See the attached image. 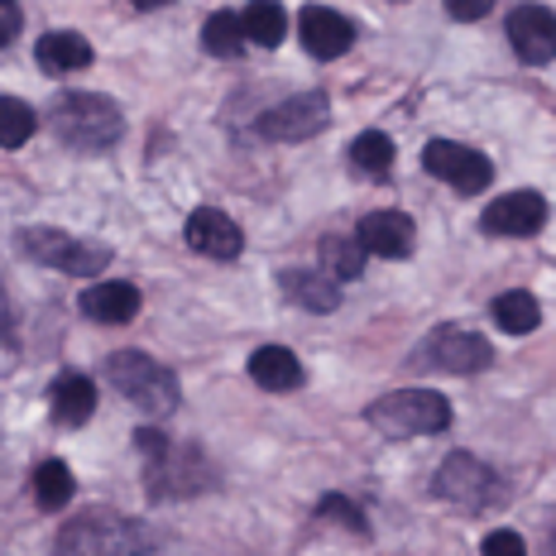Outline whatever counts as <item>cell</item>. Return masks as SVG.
I'll use <instances>...</instances> for the list:
<instances>
[{
  "label": "cell",
  "instance_id": "1",
  "mask_svg": "<svg viewBox=\"0 0 556 556\" xmlns=\"http://www.w3.org/2000/svg\"><path fill=\"white\" fill-rule=\"evenodd\" d=\"M53 556H154V542L130 518L111 514V508H91L58 532Z\"/></svg>",
  "mask_w": 556,
  "mask_h": 556
},
{
  "label": "cell",
  "instance_id": "2",
  "mask_svg": "<svg viewBox=\"0 0 556 556\" xmlns=\"http://www.w3.org/2000/svg\"><path fill=\"white\" fill-rule=\"evenodd\" d=\"M365 422L384 437H432L451 427V403L432 389H399L369 403Z\"/></svg>",
  "mask_w": 556,
  "mask_h": 556
},
{
  "label": "cell",
  "instance_id": "3",
  "mask_svg": "<svg viewBox=\"0 0 556 556\" xmlns=\"http://www.w3.org/2000/svg\"><path fill=\"white\" fill-rule=\"evenodd\" d=\"M125 121L115 111V101L97 97V91H67L53 101V135L73 149H111L121 139Z\"/></svg>",
  "mask_w": 556,
  "mask_h": 556
},
{
  "label": "cell",
  "instance_id": "4",
  "mask_svg": "<svg viewBox=\"0 0 556 556\" xmlns=\"http://www.w3.org/2000/svg\"><path fill=\"white\" fill-rule=\"evenodd\" d=\"M106 384H115L125 403H135L139 413L149 417H168L178 408V379H173V369H164L159 361H149V355L139 351H121L106 361Z\"/></svg>",
  "mask_w": 556,
  "mask_h": 556
},
{
  "label": "cell",
  "instance_id": "5",
  "mask_svg": "<svg viewBox=\"0 0 556 556\" xmlns=\"http://www.w3.org/2000/svg\"><path fill=\"white\" fill-rule=\"evenodd\" d=\"M20 250H25L34 264H43V269H63V274H77V278H91L111 264L106 245H91V240H77V236L53 230V226H29L25 236H20Z\"/></svg>",
  "mask_w": 556,
  "mask_h": 556
},
{
  "label": "cell",
  "instance_id": "6",
  "mask_svg": "<svg viewBox=\"0 0 556 556\" xmlns=\"http://www.w3.org/2000/svg\"><path fill=\"white\" fill-rule=\"evenodd\" d=\"M432 494L456 508H494L504 494L500 475H494L484 460L466 456V451H456V456L442 460V470L432 475Z\"/></svg>",
  "mask_w": 556,
  "mask_h": 556
},
{
  "label": "cell",
  "instance_id": "7",
  "mask_svg": "<svg viewBox=\"0 0 556 556\" xmlns=\"http://www.w3.org/2000/svg\"><path fill=\"white\" fill-rule=\"evenodd\" d=\"M422 164L432 178H442L451 182L456 192H484L490 188V178H494V164L484 154H475V149L466 144H456V139H432V144L422 149Z\"/></svg>",
  "mask_w": 556,
  "mask_h": 556
},
{
  "label": "cell",
  "instance_id": "8",
  "mask_svg": "<svg viewBox=\"0 0 556 556\" xmlns=\"http://www.w3.org/2000/svg\"><path fill=\"white\" fill-rule=\"evenodd\" d=\"M331 115V101L327 91H303V97H288L278 101V106H269L260 115V135L264 139H312L327 125Z\"/></svg>",
  "mask_w": 556,
  "mask_h": 556
},
{
  "label": "cell",
  "instance_id": "9",
  "mask_svg": "<svg viewBox=\"0 0 556 556\" xmlns=\"http://www.w3.org/2000/svg\"><path fill=\"white\" fill-rule=\"evenodd\" d=\"M422 361L432 369H451V375H480V369L494 361V351H490V341H484V336L446 327V331H437L432 341H427Z\"/></svg>",
  "mask_w": 556,
  "mask_h": 556
},
{
  "label": "cell",
  "instance_id": "10",
  "mask_svg": "<svg viewBox=\"0 0 556 556\" xmlns=\"http://www.w3.org/2000/svg\"><path fill=\"white\" fill-rule=\"evenodd\" d=\"M508 43L523 63H552L556 58V15L547 5H518L508 15Z\"/></svg>",
  "mask_w": 556,
  "mask_h": 556
},
{
  "label": "cell",
  "instance_id": "11",
  "mask_svg": "<svg viewBox=\"0 0 556 556\" xmlns=\"http://www.w3.org/2000/svg\"><path fill=\"white\" fill-rule=\"evenodd\" d=\"M547 226V202L538 192H508L484 206V230L490 236H538Z\"/></svg>",
  "mask_w": 556,
  "mask_h": 556
},
{
  "label": "cell",
  "instance_id": "12",
  "mask_svg": "<svg viewBox=\"0 0 556 556\" xmlns=\"http://www.w3.org/2000/svg\"><path fill=\"white\" fill-rule=\"evenodd\" d=\"M188 245L197 254H206V260H236L240 250H245V236H240V226L230 222L226 212H216V206H197L188 216Z\"/></svg>",
  "mask_w": 556,
  "mask_h": 556
},
{
  "label": "cell",
  "instance_id": "13",
  "mask_svg": "<svg viewBox=\"0 0 556 556\" xmlns=\"http://www.w3.org/2000/svg\"><path fill=\"white\" fill-rule=\"evenodd\" d=\"M298 34H303L312 58H341V53H351V43H355V25L327 5H307L303 15H298Z\"/></svg>",
  "mask_w": 556,
  "mask_h": 556
},
{
  "label": "cell",
  "instance_id": "14",
  "mask_svg": "<svg viewBox=\"0 0 556 556\" xmlns=\"http://www.w3.org/2000/svg\"><path fill=\"white\" fill-rule=\"evenodd\" d=\"M355 240L365 245V254H379V260H403V254H413V216L403 212H369L361 226H355Z\"/></svg>",
  "mask_w": 556,
  "mask_h": 556
},
{
  "label": "cell",
  "instance_id": "15",
  "mask_svg": "<svg viewBox=\"0 0 556 556\" xmlns=\"http://www.w3.org/2000/svg\"><path fill=\"white\" fill-rule=\"evenodd\" d=\"M144 298H139L135 283H121V278H106V283H91L83 293V312L91 321H106V327H125V321L139 317Z\"/></svg>",
  "mask_w": 556,
  "mask_h": 556
},
{
  "label": "cell",
  "instance_id": "16",
  "mask_svg": "<svg viewBox=\"0 0 556 556\" xmlns=\"http://www.w3.org/2000/svg\"><path fill=\"white\" fill-rule=\"evenodd\" d=\"M49 408H53V422L63 427H83L91 408H97V384L77 369H63V375L49 384Z\"/></svg>",
  "mask_w": 556,
  "mask_h": 556
},
{
  "label": "cell",
  "instance_id": "17",
  "mask_svg": "<svg viewBox=\"0 0 556 556\" xmlns=\"http://www.w3.org/2000/svg\"><path fill=\"white\" fill-rule=\"evenodd\" d=\"M278 288L307 312H336L341 307V283H336L327 269H283L278 274Z\"/></svg>",
  "mask_w": 556,
  "mask_h": 556
},
{
  "label": "cell",
  "instance_id": "18",
  "mask_svg": "<svg viewBox=\"0 0 556 556\" xmlns=\"http://www.w3.org/2000/svg\"><path fill=\"white\" fill-rule=\"evenodd\" d=\"M250 379L269 393H288V389H303V365L288 345H260L250 355Z\"/></svg>",
  "mask_w": 556,
  "mask_h": 556
},
{
  "label": "cell",
  "instance_id": "19",
  "mask_svg": "<svg viewBox=\"0 0 556 556\" xmlns=\"http://www.w3.org/2000/svg\"><path fill=\"white\" fill-rule=\"evenodd\" d=\"M43 73H77V67L91 63V43L83 39L77 29H53L39 39V49H34Z\"/></svg>",
  "mask_w": 556,
  "mask_h": 556
},
{
  "label": "cell",
  "instance_id": "20",
  "mask_svg": "<svg viewBox=\"0 0 556 556\" xmlns=\"http://www.w3.org/2000/svg\"><path fill=\"white\" fill-rule=\"evenodd\" d=\"M73 494H77L73 470L63 460H39V470H34V500H39L43 514H58L63 504H73Z\"/></svg>",
  "mask_w": 556,
  "mask_h": 556
},
{
  "label": "cell",
  "instance_id": "21",
  "mask_svg": "<svg viewBox=\"0 0 556 556\" xmlns=\"http://www.w3.org/2000/svg\"><path fill=\"white\" fill-rule=\"evenodd\" d=\"M240 20H245V39L260 43V49H278L283 34H288V15H283L278 0H250Z\"/></svg>",
  "mask_w": 556,
  "mask_h": 556
},
{
  "label": "cell",
  "instance_id": "22",
  "mask_svg": "<svg viewBox=\"0 0 556 556\" xmlns=\"http://www.w3.org/2000/svg\"><path fill=\"white\" fill-rule=\"evenodd\" d=\"M321 254V269H327L336 283H351V278L365 274V245L361 240H345V236H327L317 245Z\"/></svg>",
  "mask_w": 556,
  "mask_h": 556
},
{
  "label": "cell",
  "instance_id": "23",
  "mask_svg": "<svg viewBox=\"0 0 556 556\" xmlns=\"http://www.w3.org/2000/svg\"><path fill=\"white\" fill-rule=\"evenodd\" d=\"M494 321H500L508 336H523V331H538L542 307H538V298H532V293L514 288V293H500V298H494Z\"/></svg>",
  "mask_w": 556,
  "mask_h": 556
},
{
  "label": "cell",
  "instance_id": "24",
  "mask_svg": "<svg viewBox=\"0 0 556 556\" xmlns=\"http://www.w3.org/2000/svg\"><path fill=\"white\" fill-rule=\"evenodd\" d=\"M202 49L216 53V58H236L245 49V20L230 15V10H216V15L202 25Z\"/></svg>",
  "mask_w": 556,
  "mask_h": 556
},
{
  "label": "cell",
  "instance_id": "25",
  "mask_svg": "<svg viewBox=\"0 0 556 556\" xmlns=\"http://www.w3.org/2000/svg\"><path fill=\"white\" fill-rule=\"evenodd\" d=\"M39 130V115H34L25 101H15V97H0V144L5 149H15V144H25V139Z\"/></svg>",
  "mask_w": 556,
  "mask_h": 556
},
{
  "label": "cell",
  "instance_id": "26",
  "mask_svg": "<svg viewBox=\"0 0 556 556\" xmlns=\"http://www.w3.org/2000/svg\"><path fill=\"white\" fill-rule=\"evenodd\" d=\"M351 164L365 168V173H389L393 168V139L379 135V130H365L351 144Z\"/></svg>",
  "mask_w": 556,
  "mask_h": 556
},
{
  "label": "cell",
  "instance_id": "27",
  "mask_svg": "<svg viewBox=\"0 0 556 556\" xmlns=\"http://www.w3.org/2000/svg\"><path fill=\"white\" fill-rule=\"evenodd\" d=\"M317 518H331V523H345L351 532H369V518L355 508L345 494H321L317 500Z\"/></svg>",
  "mask_w": 556,
  "mask_h": 556
},
{
  "label": "cell",
  "instance_id": "28",
  "mask_svg": "<svg viewBox=\"0 0 556 556\" xmlns=\"http://www.w3.org/2000/svg\"><path fill=\"white\" fill-rule=\"evenodd\" d=\"M484 556H528V547H523V538H518V532L500 528V532H490V538H484Z\"/></svg>",
  "mask_w": 556,
  "mask_h": 556
},
{
  "label": "cell",
  "instance_id": "29",
  "mask_svg": "<svg viewBox=\"0 0 556 556\" xmlns=\"http://www.w3.org/2000/svg\"><path fill=\"white\" fill-rule=\"evenodd\" d=\"M20 0H0V49H10V39H20Z\"/></svg>",
  "mask_w": 556,
  "mask_h": 556
},
{
  "label": "cell",
  "instance_id": "30",
  "mask_svg": "<svg viewBox=\"0 0 556 556\" xmlns=\"http://www.w3.org/2000/svg\"><path fill=\"white\" fill-rule=\"evenodd\" d=\"M446 10L456 20H484L494 10V0H446Z\"/></svg>",
  "mask_w": 556,
  "mask_h": 556
},
{
  "label": "cell",
  "instance_id": "31",
  "mask_svg": "<svg viewBox=\"0 0 556 556\" xmlns=\"http://www.w3.org/2000/svg\"><path fill=\"white\" fill-rule=\"evenodd\" d=\"M139 10H159V5H168V0H135Z\"/></svg>",
  "mask_w": 556,
  "mask_h": 556
},
{
  "label": "cell",
  "instance_id": "32",
  "mask_svg": "<svg viewBox=\"0 0 556 556\" xmlns=\"http://www.w3.org/2000/svg\"><path fill=\"white\" fill-rule=\"evenodd\" d=\"M547 556H556V523H552V538H547Z\"/></svg>",
  "mask_w": 556,
  "mask_h": 556
}]
</instances>
